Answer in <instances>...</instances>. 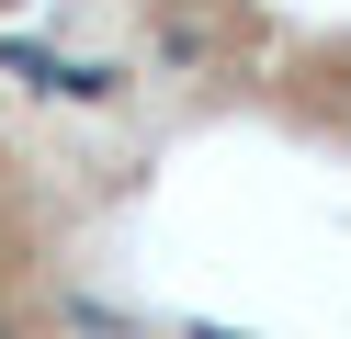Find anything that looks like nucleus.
<instances>
[{
	"mask_svg": "<svg viewBox=\"0 0 351 339\" xmlns=\"http://www.w3.org/2000/svg\"><path fill=\"white\" fill-rule=\"evenodd\" d=\"M0 68H12L23 90H57V68H69V57H57V45H34V34H0Z\"/></svg>",
	"mask_w": 351,
	"mask_h": 339,
	"instance_id": "obj_2",
	"label": "nucleus"
},
{
	"mask_svg": "<svg viewBox=\"0 0 351 339\" xmlns=\"http://www.w3.org/2000/svg\"><path fill=\"white\" fill-rule=\"evenodd\" d=\"M159 57H170V68H204V23L170 12V23H159Z\"/></svg>",
	"mask_w": 351,
	"mask_h": 339,
	"instance_id": "obj_3",
	"label": "nucleus"
},
{
	"mask_svg": "<svg viewBox=\"0 0 351 339\" xmlns=\"http://www.w3.org/2000/svg\"><path fill=\"white\" fill-rule=\"evenodd\" d=\"M57 102H125V68L114 57H69L57 68Z\"/></svg>",
	"mask_w": 351,
	"mask_h": 339,
	"instance_id": "obj_1",
	"label": "nucleus"
},
{
	"mask_svg": "<svg viewBox=\"0 0 351 339\" xmlns=\"http://www.w3.org/2000/svg\"><path fill=\"white\" fill-rule=\"evenodd\" d=\"M0 339H12V328H0Z\"/></svg>",
	"mask_w": 351,
	"mask_h": 339,
	"instance_id": "obj_4",
	"label": "nucleus"
}]
</instances>
